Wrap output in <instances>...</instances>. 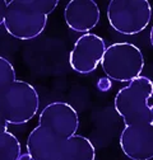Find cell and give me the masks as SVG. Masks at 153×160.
I'll return each mask as SVG.
<instances>
[{
	"mask_svg": "<svg viewBox=\"0 0 153 160\" xmlns=\"http://www.w3.org/2000/svg\"><path fill=\"white\" fill-rule=\"evenodd\" d=\"M57 5V0H10L3 26L15 39H34L45 31L49 15Z\"/></svg>",
	"mask_w": 153,
	"mask_h": 160,
	"instance_id": "1",
	"label": "cell"
},
{
	"mask_svg": "<svg viewBox=\"0 0 153 160\" xmlns=\"http://www.w3.org/2000/svg\"><path fill=\"white\" fill-rule=\"evenodd\" d=\"M153 82L148 76H139L123 87L115 95L113 107L125 126L153 123Z\"/></svg>",
	"mask_w": 153,
	"mask_h": 160,
	"instance_id": "2",
	"label": "cell"
},
{
	"mask_svg": "<svg viewBox=\"0 0 153 160\" xmlns=\"http://www.w3.org/2000/svg\"><path fill=\"white\" fill-rule=\"evenodd\" d=\"M100 65L107 79L130 83L140 76L144 68V56L134 43L118 42L106 47Z\"/></svg>",
	"mask_w": 153,
	"mask_h": 160,
	"instance_id": "3",
	"label": "cell"
},
{
	"mask_svg": "<svg viewBox=\"0 0 153 160\" xmlns=\"http://www.w3.org/2000/svg\"><path fill=\"white\" fill-rule=\"evenodd\" d=\"M40 95L36 88L23 80L15 82L0 95V116L7 125H24L37 114Z\"/></svg>",
	"mask_w": 153,
	"mask_h": 160,
	"instance_id": "4",
	"label": "cell"
},
{
	"mask_svg": "<svg viewBox=\"0 0 153 160\" xmlns=\"http://www.w3.org/2000/svg\"><path fill=\"white\" fill-rule=\"evenodd\" d=\"M152 19L148 0H111L107 5V21L120 34L134 36L143 32Z\"/></svg>",
	"mask_w": 153,
	"mask_h": 160,
	"instance_id": "5",
	"label": "cell"
},
{
	"mask_svg": "<svg viewBox=\"0 0 153 160\" xmlns=\"http://www.w3.org/2000/svg\"><path fill=\"white\" fill-rule=\"evenodd\" d=\"M38 126L51 132L60 141L74 136L79 128V116L66 102L49 103L40 113Z\"/></svg>",
	"mask_w": 153,
	"mask_h": 160,
	"instance_id": "6",
	"label": "cell"
},
{
	"mask_svg": "<svg viewBox=\"0 0 153 160\" xmlns=\"http://www.w3.org/2000/svg\"><path fill=\"white\" fill-rule=\"evenodd\" d=\"M106 50L103 38L94 33H84L75 41L70 53L69 64L71 70L78 74H91L101 62Z\"/></svg>",
	"mask_w": 153,
	"mask_h": 160,
	"instance_id": "7",
	"label": "cell"
},
{
	"mask_svg": "<svg viewBox=\"0 0 153 160\" xmlns=\"http://www.w3.org/2000/svg\"><path fill=\"white\" fill-rule=\"evenodd\" d=\"M123 152L131 160L153 159V123L128 125L119 140Z\"/></svg>",
	"mask_w": 153,
	"mask_h": 160,
	"instance_id": "8",
	"label": "cell"
},
{
	"mask_svg": "<svg viewBox=\"0 0 153 160\" xmlns=\"http://www.w3.org/2000/svg\"><path fill=\"white\" fill-rule=\"evenodd\" d=\"M101 12L94 0H70L64 9V21L74 32L89 33L98 24Z\"/></svg>",
	"mask_w": 153,
	"mask_h": 160,
	"instance_id": "9",
	"label": "cell"
},
{
	"mask_svg": "<svg viewBox=\"0 0 153 160\" xmlns=\"http://www.w3.org/2000/svg\"><path fill=\"white\" fill-rule=\"evenodd\" d=\"M61 142L41 126L33 128L27 138V152L34 160H59Z\"/></svg>",
	"mask_w": 153,
	"mask_h": 160,
	"instance_id": "10",
	"label": "cell"
},
{
	"mask_svg": "<svg viewBox=\"0 0 153 160\" xmlns=\"http://www.w3.org/2000/svg\"><path fill=\"white\" fill-rule=\"evenodd\" d=\"M96 150L92 141L82 135L75 133L61 142L59 160H94Z\"/></svg>",
	"mask_w": 153,
	"mask_h": 160,
	"instance_id": "11",
	"label": "cell"
},
{
	"mask_svg": "<svg viewBox=\"0 0 153 160\" xmlns=\"http://www.w3.org/2000/svg\"><path fill=\"white\" fill-rule=\"evenodd\" d=\"M21 154L22 146L15 135L9 131L0 133V160H17Z\"/></svg>",
	"mask_w": 153,
	"mask_h": 160,
	"instance_id": "12",
	"label": "cell"
},
{
	"mask_svg": "<svg viewBox=\"0 0 153 160\" xmlns=\"http://www.w3.org/2000/svg\"><path fill=\"white\" fill-rule=\"evenodd\" d=\"M17 80L13 64L4 56H0V95Z\"/></svg>",
	"mask_w": 153,
	"mask_h": 160,
	"instance_id": "13",
	"label": "cell"
},
{
	"mask_svg": "<svg viewBox=\"0 0 153 160\" xmlns=\"http://www.w3.org/2000/svg\"><path fill=\"white\" fill-rule=\"evenodd\" d=\"M97 88L102 92H106L108 89H111V82H110V79L107 78H102L98 80V83H97Z\"/></svg>",
	"mask_w": 153,
	"mask_h": 160,
	"instance_id": "14",
	"label": "cell"
},
{
	"mask_svg": "<svg viewBox=\"0 0 153 160\" xmlns=\"http://www.w3.org/2000/svg\"><path fill=\"white\" fill-rule=\"evenodd\" d=\"M7 5H8L7 0H0V26H3V22H4V15H5Z\"/></svg>",
	"mask_w": 153,
	"mask_h": 160,
	"instance_id": "15",
	"label": "cell"
},
{
	"mask_svg": "<svg viewBox=\"0 0 153 160\" xmlns=\"http://www.w3.org/2000/svg\"><path fill=\"white\" fill-rule=\"evenodd\" d=\"M7 131H8V125H7V122L4 121V119L2 118V116H0V133L7 132Z\"/></svg>",
	"mask_w": 153,
	"mask_h": 160,
	"instance_id": "16",
	"label": "cell"
},
{
	"mask_svg": "<svg viewBox=\"0 0 153 160\" xmlns=\"http://www.w3.org/2000/svg\"><path fill=\"white\" fill-rule=\"evenodd\" d=\"M17 160H34L28 152H24V154H21L19 155V158L17 159Z\"/></svg>",
	"mask_w": 153,
	"mask_h": 160,
	"instance_id": "17",
	"label": "cell"
}]
</instances>
